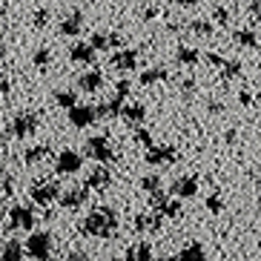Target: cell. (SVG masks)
<instances>
[{"mask_svg": "<svg viewBox=\"0 0 261 261\" xmlns=\"http://www.w3.org/2000/svg\"><path fill=\"white\" fill-rule=\"evenodd\" d=\"M118 227V213L112 207H100L92 210V213L84 218V236H92V238H109Z\"/></svg>", "mask_w": 261, "mask_h": 261, "instance_id": "cell-1", "label": "cell"}, {"mask_svg": "<svg viewBox=\"0 0 261 261\" xmlns=\"http://www.w3.org/2000/svg\"><path fill=\"white\" fill-rule=\"evenodd\" d=\"M84 152H86V158H92V161H98V164L115 161V149H112L107 135H92V138H86Z\"/></svg>", "mask_w": 261, "mask_h": 261, "instance_id": "cell-2", "label": "cell"}, {"mask_svg": "<svg viewBox=\"0 0 261 261\" xmlns=\"http://www.w3.org/2000/svg\"><path fill=\"white\" fill-rule=\"evenodd\" d=\"M38 126H40V118L35 112H17L9 123V135L12 138H29V135L38 132Z\"/></svg>", "mask_w": 261, "mask_h": 261, "instance_id": "cell-3", "label": "cell"}, {"mask_svg": "<svg viewBox=\"0 0 261 261\" xmlns=\"http://www.w3.org/2000/svg\"><path fill=\"white\" fill-rule=\"evenodd\" d=\"M26 255L29 258H49L52 255V236L46 230H35L26 238Z\"/></svg>", "mask_w": 261, "mask_h": 261, "instance_id": "cell-4", "label": "cell"}, {"mask_svg": "<svg viewBox=\"0 0 261 261\" xmlns=\"http://www.w3.org/2000/svg\"><path fill=\"white\" fill-rule=\"evenodd\" d=\"M35 207L29 204H12L9 210V227L12 230H35Z\"/></svg>", "mask_w": 261, "mask_h": 261, "instance_id": "cell-5", "label": "cell"}, {"mask_svg": "<svg viewBox=\"0 0 261 261\" xmlns=\"http://www.w3.org/2000/svg\"><path fill=\"white\" fill-rule=\"evenodd\" d=\"M58 195H61L58 181H35L32 184V201L38 207H52L55 201H58Z\"/></svg>", "mask_w": 261, "mask_h": 261, "instance_id": "cell-6", "label": "cell"}, {"mask_svg": "<svg viewBox=\"0 0 261 261\" xmlns=\"http://www.w3.org/2000/svg\"><path fill=\"white\" fill-rule=\"evenodd\" d=\"M81 167H84V158H81V152H75V149H63V152L55 158V172H58V175H77Z\"/></svg>", "mask_w": 261, "mask_h": 261, "instance_id": "cell-7", "label": "cell"}, {"mask_svg": "<svg viewBox=\"0 0 261 261\" xmlns=\"http://www.w3.org/2000/svg\"><path fill=\"white\" fill-rule=\"evenodd\" d=\"M98 121V107H89V103H81V107H72L69 109V123L77 126V129H86V126H92Z\"/></svg>", "mask_w": 261, "mask_h": 261, "instance_id": "cell-8", "label": "cell"}, {"mask_svg": "<svg viewBox=\"0 0 261 261\" xmlns=\"http://www.w3.org/2000/svg\"><path fill=\"white\" fill-rule=\"evenodd\" d=\"M89 190H92L89 184L72 187L69 192H63V195H61V207H63V210H72V213H75V210H81L86 201H89Z\"/></svg>", "mask_w": 261, "mask_h": 261, "instance_id": "cell-9", "label": "cell"}, {"mask_svg": "<svg viewBox=\"0 0 261 261\" xmlns=\"http://www.w3.org/2000/svg\"><path fill=\"white\" fill-rule=\"evenodd\" d=\"M144 161L146 164H152V167H155V164H172V161H178V149H175V146H146V152H144Z\"/></svg>", "mask_w": 261, "mask_h": 261, "instance_id": "cell-10", "label": "cell"}, {"mask_svg": "<svg viewBox=\"0 0 261 261\" xmlns=\"http://www.w3.org/2000/svg\"><path fill=\"white\" fill-rule=\"evenodd\" d=\"M69 61L72 63H84V66H92V63L98 61V49L92 46V40H89V43H72Z\"/></svg>", "mask_w": 261, "mask_h": 261, "instance_id": "cell-11", "label": "cell"}, {"mask_svg": "<svg viewBox=\"0 0 261 261\" xmlns=\"http://www.w3.org/2000/svg\"><path fill=\"white\" fill-rule=\"evenodd\" d=\"M58 32H61L63 38H77V35L84 32V12L75 9L72 15H66L61 23H58Z\"/></svg>", "mask_w": 261, "mask_h": 261, "instance_id": "cell-12", "label": "cell"}, {"mask_svg": "<svg viewBox=\"0 0 261 261\" xmlns=\"http://www.w3.org/2000/svg\"><path fill=\"white\" fill-rule=\"evenodd\" d=\"M135 66H138V52H135V49H118L115 55H112V69L115 72H132L135 69Z\"/></svg>", "mask_w": 261, "mask_h": 261, "instance_id": "cell-13", "label": "cell"}, {"mask_svg": "<svg viewBox=\"0 0 261 261\" xmlns=\"http://www.w3.org/2000/svg\"><path fill=\"white\" fill-rule=\"evenodd\" d=\"M169 192L172 195H178V198H195V192H198V178L195 175H181L172 181V187H169Z\"/></svg>", "mask_w": 261, "mask_h": 261, "instance_id": "cell-14", "label": "cell"}, {"mask_svg": "<svg viewBox=\"0 0 261 261\" xmlns=\"http://www.w3.org/2000/svg\"><path fill=\"white\" fill-rule=\"evenodd\" d=\"M103 86V72L100 69H86L77 75V89L81 92H100Z\"/></svg>", "mask_w": 261, "mask_h": 261, "instance_id": "cell-15", "label": "cell"}, {"mask_svg": "<svg viewBox=\"0 0 261 261\" xmlns=\"http://www.w3.org/2000/svg\"><path fill=\"white\" fill-rule=\"evenodd\" d=\"M86 184L92 187V190H107V187L112 184V172L100 164V167L92 169V175H89V181H86Z\"/></svg>", "mask_w": 261, "mask_h": 261, "instance_id": "cell-16", "label": "cell"}, {"mask_svg": "<svg viewBox=\"0 0 261 261\" xmlns=\"http://www.w3.org/2000/svg\"><path fill=\"white\" fill-rule=\"evenodd\" d=\"M121 109H123V98L112 95L109 100H100L98 103V118H115V115H121Z\"/></svg>", "mask_w": 261, "mask_h": 261, "instance_id": "cell-17", "label": "cell"}, {"mask_svg": "<svg viewBox=\"0 0 261 261\" xmlns=\"http://www.w3.org/2000/svg\"><path fill=\"white\" fill-rule=\"evenodd\" d=\"M198 49L195 46H187V43H181V46L175 49V63L178 66H195L198 63Z\"/></svg>", "mask_w": 261, "mask_h": 261, "instance_id": "cell-18", "label": "cell"}, {"mask_svg": "<svg viewBox=\"0 0 261 261\" xmlns=\"http://www.w3.org/2000/svg\"><path fill=\"white\" fill-rule=\"evenodd\" d=\"M121 118L126 123H144V118H146V109H144V103H123V109H121Z\"/></svg>", "mask_w": 261, "mask_h": 261, "instance_id": "cell-19", "label": "cell"}, {"mask_svg": "<svg viewBox=\"0 0 261 261\" xmlns=\"http://www.w3.org/2000/svg\"><path fill=\"white\" fill-rule=\"evenodd\" d=\"M232 43L241 49H253V46H258V35L253 29H236L232 32Z\"/></svg>", "mask_w": 261, "mask_h": 261, "instance_id": "cell-20", "label": "cell"}, {"mask_svg": "<svg viewBox=\"0 0 261 261\" xmlns=\"http://www.w3.org/2000/svg\"><path fill=\"white\" fill-rule=\"evenodd\" d=\"M55 103L58 107H63V109H72L77 103V89H55Z\"/></svg>", "mask_w": 261, "mask_h": 261, "instance_id": "cell-21", "label": "cell"}, {"mask_svg": "<svg viewBox=\"0 0 261 261\" xmlns=\"http://www.w3.org/2000/svg\"><path fill=\"white\" fill-rule=\"evenodd\" d=\"M169 77V72L164 69V66H152V69H144L141 72V84L144 86H152V84H158V81H167Z\"/></svg>", "mask_w": 261, "mask_h": 261, "instance_id": "cell-22", "label": "cell"}, {"mask_svg": "<svg viewBox=\"0 0 261 261\" xmlns=\"http://www.w3.org/2000/svg\"><path fill=\"white\" fill-rule=\"evenodd\" d=\"M46 155H49V144H35V146H29V149L23 152V161L32 167V164H40Z\"/></svg>", "mask_w": 261, "mask_h": 261, "instance_id": "cell-23", "label": "cell"}, {"mask_svg": "<svg viewBox=\"0 0 261 261\" xmlns=\"http://www.w3.org/2000/svg\"><path fill=\"white\" fill-rule=\"evenodd\" d=\"M23 253H26V244H20V241H15V238L3 244V261H17Z\"/></svg>", "mask_w": 261, "mask_h": 261, "instance_id": "cell-24", "label": "cell"}, {"mask_svg": "<svg viewBox=\"0 0 261 261\" xmlns=\"http://www.w3.org/2000/svg\"><path fill=\"white\" fill-rule=\"evenodd\" d=\"M126 258H135V261H149V258H152V244H146V241H141V244L129 247V250H126Z\"/></svg>", "mask_w": 261, "mask_h": 261, "instance_id": "cell-25", "label": "cell"}, {"mask_svg": "<svg viewBox=\"0 0 261 261\" xmlns=\"http://www.w3.org/2000/svg\"><path fill=\"white\" fill-rule=\"evenodd\" d=\"M204 244H201V241H192V244H187L184 250H181V253H178V258L181 261H192V258H204Z\"/></svg>", "mask_w": 261, "mask_h": 261, "instance_id": "cell-26", "label": "cell"}, {"mask_svg": "<svg viewBox=\"0 0 261 261\" xmlns=\"http://www.w3.org/2000/svg\"><path fill=\"white\" fill-rule=\"evenodd\" d=\"M89 40H92V46L98 49V52H107V49H112V32H95Z\"/></svg>", "mask_w": 261, "mask_h": 261, "instance_id": "cell-27", "label": "cell"}, {"mask_svg": "<svg viewBox=\"0 0 261 261\" xmlns=\"http://www.w3.org/2000/svg\"><path fill=\"white\" fill-rule=\"evenodd\" d=\"M161 213L167 215V218H175V215L181 213V198H178V195H169V198L164 201V207H161Z\"/></svg>", "mask_w": 261, "mask_h": 261, "instance_id": "cell-28", "label": "cell"}, {"mask_svg": "<svg viewBox=\"0 0 261 261\" xmlns=\"http://www.w3.org/2000/svg\"><path fill=\"white\" fill-rule=\"evenodd\" d=\"M221 77L224 81H236V77H241V61H227V66L221 69Z\"/></svg>", "mask_w": 261, "mask_h": 261, "instance_id": "cell-29", "label": "cell"}, {"mask_svg": "<svg viewBox=\"0 0 261 261\" xmlns=\"http://www.w3.org/2000/svg\"><path fill=\"white\" fill-rule=\"evenodd\" d=\"M190 32H195L201 38H210L213 35V23L210 20H190Z\"/></svg>", "mask_w": 261, "mask_h": 261, "instance_id": "cell-30", "label": "cell"}, {"mask_svg": "<svg viewBox=\"0 0 261 261\" xmlns=\"http://www.w3.org/2000/svg\"><path fill=\"white\" fill-rule=\"evenodd\" d=\"M141 190L149 192V195L158 192V190H161V178H158V175H144V178H141Z\"/></svg>", "mask_w": 261, "mask_h": 261, "instance_id": "cell-31", "label": "cell"}, {"mask_svg": "<svg viewBox=\"0 0 261 261\" xmlns=\"http://www.w3.org/2000/svg\"><path fill=\"white\" fill-rule=\"evenodd\" d=\"M213 23L230 26V9H227V6H215V9H213Z\"/></svg>", "mask_w": 261, "mask_h": 261, "instance_id": "cell-32", "label": "cell"}, {"mask_svg": "<svg viewBox=\"0 0 261 261\" xmlns=\"http://www.w3.org/2000/svg\"><path fill=\"white\" fill-rule=\"evenodd\" d=\"M32 61H35V66H38V69H46L49 61H52V52H49V49H38V52L32 55Z\"/></svg>", "mask_w": 261, "mask_h": 261, "instance_id": "cell-33", "label": "cell"}, {"mask_svg": "<svg viewBox=\"0 0 261 261\" xmlns=\"http://www.w3.org/2000/svg\"><path fill=\"white\" fill-rule=\"evenodd\" d=\"M224 210V198L221 195H218V192H213V195H210L207 198V213H213V215H218Z\"/></svg>", "mask_w": 261, "mask_h": 261, "instance_id": "cell-34", "label": "cell"}, {"mask_svg": "<svg viewBox=\"0 0 261 261\" xmlns=\"http://www.w3.org/2000/svg\"><path fill=\"white\" fill-rule=\"evenodd\" d=\"M149 224H152V213H138L135 215V230L138 232H146L149 230Z\"/></svg>", "mask_w": 261, "mask_h": 261, "instance_id": "cell-35", "label": "cell"}, {"mask_svg": "<svg viewBox=\"0 0 261 261\" xmlns=\"http://www.w3.org/2000/svg\"><path fill=\"white\" fill-rule=\"evenodd\" d=\"M32 23L38 26V29H43V26L49 23V12H46V9H38V12L32 15Z\"/></svg>", "mask_w": 261, "mask_h": 261, "instance_id": "cell-36", "label": "cell"}, {"mask_svg": "<svg viewBox=\"0 0 261 261\" xmlns=\"http://www.w3.org/2000/svg\"><path fill=\"white\" fill-rule=\"evenodd\" d=\"M207 61H210V66H215V69H224V66H227V58H224V55H218V52H210Z\"/></svg>", "mask_w": 261, "mask_h": 261, "instance_id": "cell-37", "label": "cell"}, {"mask_svg": "<svg viewBox=\"0 0 261 261\" xmlns=\"http://www.w3.org/2000/svg\"><path fill=\"white\" fill-rule=\"evenodd\" d=\"M135 141H138L141 146H152L155 144L152 135H149V129H138V132H135Z\"/></svg>", "mask_w": 261, "mask_h": 261, "instance_id": "cell-38", "label": "cell"}, {"mask_svg": "<svg viewBox=\"0 0 261 261\" xmlns=\"http://www.w3.org/2000/svg\"><path fill=\"white\" fill-rule=\"evenodd\" d=\"M129 92H132L129 81H118V86H115V95H118V98H129Z\"/></svg>", "mask_w": 261, "mask_h": 261, "instance_id": "cell-39", "label": "cell"}, {"mask_svg": "<svg viewBox=\"0 0 261 261\" xmlns=\"http://www.w3.org/2000/svg\"><path fill=\"white\" fill-rule=\"evenodd\" d=\"M207 109H210V112H213V115H221V112H224V109H227V107H224L221 100H210V103H207Z\"/></svg>", "mask_w": 261, "mask_h": 261, "instance_id": "cell-40", "label": "cell"}, {"mask_svg": "<svg viewBox=\"0 0 261 261\" xmlns=\"http://www.w3.org/2000/svg\"><path fill=\"white\" fill-rule=\"evenodd\" d=\"M12 181H15V178L6 172V175H3V195H6V198H9V192L15 190V184H12Z\"/></svg>", "mask_w": 261, "mask_h": 261, "instance_id": "cell-41", "label": "cell"}, {"mask_svg": "<svg viewBox=\"0 0 261 261\" xmlns=\"http://www.w3.org/2000/svg\"><path fill=\"white\" fill-rule=\"evenodd\" d=\"M250 15L255 20H261V0H250Z\"/></svg>", "mask_w": 261, "mask_h": 261, "instance_id": "cell-42", "label": "cell"}, {"mask_svg": "<svg viewBox=\"0 0 261 261\" xmlns=\"http://www.w3.org/2000/svg\"><path fill=\"white\" fill-rule=\"evenodd\" d=\"M187 29H190V26H181V23H167V32H169V35H184Z\"/></svg>", "mask_w": 261, "mask_h": 261, "instance_id": "cell-43", "label": "cell"}, {"mask_svg": "<svg viewBox=\"0 0 261 261\" xmlns=\"http://www.w3.org/2000/svg\"><path fill=\"white\" fill-rule=\"evenodd\" d=\"M181 89H184V92L190 95L192 89H195V77H184V81H181Z\"/></svg>", "mask_w": 261, "mask_h": 261, "instance_id": "cell-44", "label": "cell"}, {"mask_svg": "<svg viewBox=\"0 0 261 261\" xmlns=\"http://www.w3.org/2000/svg\"><path fill=\"white\" fill-rule=\"evenodd\" d=\"M155 15H158V6H146L144 9V20H152Z\"/></svg>", "mask_w": 261, "mask_h": 261, "instance_id": "cell-45", "label": "cell"}, {"mask_svg": "<svg viewBox=\"0 0 261 261\" xmlns=\"http://www.w3.org/2000/svg\"><path fill=\"white\" fill-rule=\"evenodd\" d=\"M112 49H123V38L118 32H112Z\"/></svg>", "mask_w": 261, "mask_h": 261, "instance_id": "cell-46", "label": "cell"}, {"mask_svg": "<svg viewBox=\"0 0 261 261\" xmlns=\"http://www.w3.org/2000/svg\"><path fill=\"white\" fill-rule=\"evenodd\" d=\"M236 135H238L236 129H227L224 132V141H227V144H236Z\"/></svg>", "mask_w": 261, "mask_h": 261, "instance_id": "cell-47", "label": "cell"}, {"mask_svg": "<svg viewBox=\"0 0 261 261\" xmlns=\"http://www.w3.org/2000/svg\"><path fill=\"white\" fill-rule=\"evenodd\" d=\"M238 103H253V98H250V92H238Z\"/></svg>", "mask_w": 261, "mask_h": 261, "instance_id": "cell-48", "label": "cell"}, {"mask_svg": "<svg viewBox=\"0 0 261 261\" xmlns=\"http://www.w3.org/2000/svg\"><path fill=\"white\" fill-rule=\"evenodd\" d=\"M175 3H178L181 9H190V6H195V0H175Z\"/></svg>", "mask_w": 261, "mask_h": 261, "instance_id": "cell-49", "label": "cell"}, {"mask_svg": "<svg viewBox=\"0 0 261 261\" xmlns=\"http://www.w3.org/2000/svg\"><path fill=\"white\" fill-rule=\"evenodd\" d=\"M92 3H98V0H92Z\"/></svg>", "mask_w": 261, "mask_h": 261, "instance_id": "cell-50", "label": "cell"}]
</instances>
